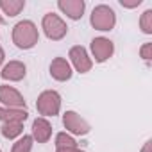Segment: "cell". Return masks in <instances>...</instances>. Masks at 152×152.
I'll return each instance as SVG.
<instances>
[{"label": "cell", "mask_w": 152, "mask_h": 152, "mask_svg": "<svg viewBox=\"0 0 152 152\" xmlns=\"http://www.w3.org/2000/svg\"><path fill=\"white\" fill-rule=\"evenodd\" d=\"M38 39H39V32H38V27L34 25V22L22 20L13 27V43L22 50L32 48L38 43Z\"/></svg>", "instance_id": "cell-1"}, {"label": "cell", "mask_w": 152, "mask_h": 152, "mask_svg": "<svg viewBox=\"0 0 152 152\" xmlns=\"http://www.w3.org/2000/svg\"><path fill=\"white\" fill-rule=\"evenodd\" d=\"M90 22L97 31H111L115 27V23H116V15L109 6L100 4L91 11Z\"/></svg>", "instance_id": "cell-2"}, {"label": "cell", "mask_w": 152, "mask_h": 152, "mask_svg": "<svg viewBox=\"0 0 152 152\" xmlns=\"http://www.w3.org/2000/svg\"><path fill=\"white\" fill-rule=\"evenodd\" d=\"M36 109L43 116H56L61 109V95L54 90H47L38 97Z\"/></svg>", "instance_id": "cell-3"}, {"label": "cell", "mask_w": 152, "mask_h": 152, "mask_svg": "<svg viewBox=\"0 0 152 152\" xmlns=\"http://www.w3.org/2000/svg\"><path fill=\"white\" fill-rule=\"evenodd\" d=\"M41 27H43V31H45V36H47L48 39H52V41L63 39V38L66 36V32H68L66 23H64L57 15H54V13H47V15L43 16Z\"/></svg>", "instance_id": "cell-4"}, {"label": "cell", "mask_w": 152, "mask_h": 152, "mask_svg": "<svg viewBox=\"0 0 152 152\" xmlns=\"http://www.w3.org/2000/svg\"><path fill=\"white\" fill-rule=\"evenodd\" d=\"M63 124H64L66 131H70L72 134H77V136H86L91 131L90 124L75 111H66L63 116Z\"/></svg>", "instance_id": "cell-5"}, {"label": "cell", "mask_w": 152, "mask_h": 152, "mask_svg": "<svg viewBox=\"0 0 152 152\" xmlns=\"http://www.w3.org/2000/svg\"><path fill=\"white\" fill-rule=\"evenodd\" d=\"M0 102L4 104V107H13V109H25V99L23 95L7 84L0 86Z\"/></svg>", "instance_id": "cell-6"}, {"label": "cell", "mask_w": 152, "mask_h": 152, "mask_svg": "<svg viewBox=\"0 0 152 152\" xmlns=\"http://www.w3.org/2000/svg\"><path fill=\"white\" fill-rule=\"evenodd\" d=\"M68 57H70V61H72L73 68L77 70L79 73H86V72H90V70H91V66H93V61L90 59V56H88L86 48H84V47H81V45L72 47V48H70V52H68Z\"/></svg>", "instance_id": "cell-7"}, {"label": "cell", "mask_w": 152, "mask_h": 152, "mask_svg": "<svg viewBox=\"0 0 152 152\" xmlns=\"http://www.w3.org/2000/svg\"><path fill=\"white\" fill-rule=\"evenodd\" d=\"M91 52H93V57H95L97 63H104V61H107L113 56L115 45H113L111 39L100 36V38H95L91 41Z\"/></svg>", "instance_id": "cell-8"}, {"label": "cell", "mask_w": 152, "mask_h": 152, "mask_svg": "<svg viewBox=\"0 0 152 152\" xmlns=\"http://www.w3.org/2000/svg\"><path fill=\"white\" fill-rule=\"evenodd\" d=\"M25 73H27V68L22 61H9L0 72V77L9 83H18L25 77Z\"/></svg>", "instance_id": "cell-9"}, {"label": "cell", "mask_w": 152, "mask_h": 152, "mask_svg": "<svg viewBox=\"0 0 152 152\" xmlns=\"http://www.w3.org/2000/svg\"><path fill=\"white\" fill-rule=\"evenodd\" d=\"M72 66L70 63L64 59V57H56L52 63H50V75L52 79L59 81V83H64L68 79H72Z\"/></svg>", "instance_id": "cell-10"}, {"label": "cell", "mask_w": 152, "mask_h": 152, "mask_svg": "<svg viewBox=\"0 0 152 152\" xmlns=\"http://www.w3.org/2000/svg\"><path fill=\"white\" fill-rule=\"evenodd\" d=\"M57 7L72 20H81L83 18V13H84V0H59L57 2Z\"/></svg>", "instance_id": "cell-11"}, {"label": "cell", "mask_w": 152, "mask_h": 152, "mask_svg": "<svg viewBox=\"0 0 152 152\" xmlns=\"http://www.w3.org/2000/svg\"><path fill=\"white\" fill-rule=\"evenodd\" d=\"M52 136V125L48 124L47 118L39 116L32 122V140H36L38 143H47Z\"/></svg>", "instance_id": "cell-12"}, {"label": "cell", "mask_w": 152, "mask_h": 152, "mask_svg": "<svg viewBox=\"0 0 152 152\" xmlns=\"http://www.w3.org/2000/svg\"><path fill=\"white\" fill-rule=\"evenodd\" d=\"M29 113L25 109H13V107H4L0 106V120L2 122H25Z\"/></svg>", "instance_id": "cell-13"}, {"label": "cell", "mask_w": 152, "mask_h": 152, "mask_svg": "<svg viewBox=\"0 0 152 152\" xmlns=\"http://www.w3.org/2000/svg\"><path fill=\"white\" fill-rule=\"evenodd\" d=\"M0 132H2V136L7 138V140H15V138L22 136L23 124L22 122H4V125L0 127Z\"/></svg>", "instance_id": "cell-14"}, {"label": "cell", "mask_w": 152, "mask_h": 152, "mask_svg": "<svg viewBox=\"0 0 152 152\" xmlns=\"http://www.w3.org/2000/svg\"><path fill=\"white\" fill-rule=\"evenodd\" d=\"M25 7V0H0V9L7 16H16Z\"/></svg>", "instance_id": "cell-15"}, {"label": "cell", "mask_w": 152, "mask_h": 152, "mask_svg": "<svg viewBox=\"0 0 152 152\" xmlns=\"http://www.w3.org/2000/svg\"><path fill=\"white\" fill-rule=\"evenodd\" d=\"M32 136H29V134H23L15 145H13V150L11 152H31L32 150Z\"/></svg>", "instance_id": "cell-16"}, {"label": "cell", "mask_w": 152, "mask_h": 152, "mask_svg": "<svg viewBox=\"0 0 152 152\" xmlns=\"http://www.w3.org/2000/svg\"><path fill=\"white\" fill-rule=\"evenodd\" d=\"M56 147L57 148H75L77 147V141L66 132H59L56 136Z\"/></svg>", "instance_id": "cell-17"}, {"label": "cell", "mask_w": 152, "mask_h": 152, "mask_svg": "<svg viewBox=\"0 0 152 152\" xmlns=\"http://www.w3.org/2000/svg\"><path fill=\"white\" fill-rule=\"evenodd\" d=\"M140 29L145 34H152V9H147L140 18Z\"/></svg>", "instance_id": "cell-18"}, {"label": "cell", "mask_w": 152, "mask_h": 152, "mask_svg": "<svg viewBox=\"0 0 152 152\" xmlns=\"http://www.w3.org/2000/svg\"><path fill=\"white\" fill-rule=\"evenodd\" d=\"M140 54H141V57H143L145 61H150V57H152V43H145V45L141 47Z\"/></svg>", "instance_id": "cell-19"}, {"label": "cell", "mask_w": 152, "mask_h": 152, "mask_svg": "<svg viewBox=\"0 0 152 152\" xmlns=\"http://www.w3.org/2000/svg\"><path fill=\"white\" fill-rule=\"evenodd\" d=\"M140 4H141V0H132V2H125V0H120V6H122V7H129V9L138 7Z\"/></svg>", "instance_id": "cell-20"}, {"label": "cell", "mask_w": 152, "mask_h": 152, "mask_svg": "<svg viewBox=\"0 0 152 152\" xmlns=\"http://www.w3.org/2000/svg\"><path fill=\"white\" fill-rule=\"evenodd\" d=\"M56 152H84V150H81L79 147H75V148H56Z\"/></svg>", "instance_id": "cell-21"}, {"label": "cell", "mask_w": 152, "mask_h": 152, "mask_svg": "<svg viewBox=\"0 0 152 152\" xmlns=\"http://www.w3.org/2000/svg\"><path fill=\"white\" fill-rule=\"evenodd\" d=\"M150 147H152V141H150V140H148V141H147V143H145V147H143V148H141V152H150Z\"/></svg>", "instance_id": "cell-22"}, {"label": "cell", "mask_w": 152, "mask_h": 152, "mask_svg": "<svg viewBox=\"0 0 152 152\" xmlns=\"http://www.w3.org/2000/svg\"><path fill=\"white\" fill-rule=\"evenodd\" d=\"M4 57H6V54H4L2 47H0V66H2V63H4Z\"/></svg>", "instance_id": "cell-23"}, {"label": "cell", "mask_w": 152, "mask_h": 152, "mask_svg": "<svg viewBox=\"0 0 152 152\" xmlns=\"http://www.w3.org/2000/svg\"><path fill=\"white\" fill-rule=\"evenodd\" d=\"M2 23H4V18H2V16H0V25H2Z\"/></svg>", "instance_id": "cell-24"}, {"label": "cell", "mask_w": 152, "mask_h": 152, "mask_svg": "<svg viewBox=\"0 0 152 152\" xmlns=\"http://www.w3.org/2000/svg\"><path fill=\"white\" fill-rule=\"evenodd\" d=\"M0 152H2V150H0Z\"/></svg>", "instance_id": "cell-25"}]
</instances>
